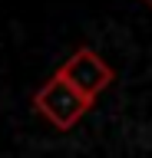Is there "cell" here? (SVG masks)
<instances>
[{"mask_svg":"<svg viewBox=\"0 0 152 158\" xmlns=\"http://www.w3.org/2000/svg\"><path fill=\"white\" fill-rule=\"evenodd\" d=\"M56 76H60V79H66V82H70V86L76 89L83 99L96 102V99H99L102 92L112 86L116 73H112V66L99 56V53H96V49L80 46L70 59H66V63H60Z\"/></svg>","mask_w":152,"mask_h":158,"instance_id":"obj_2","label":"cell"},{"mask_svg":"<svg viewBox=\"0 0 152 158\" xmlns=\"http://www.w3.org/2000/svg\"><path fill=\"white\" fill-rule=\"evenodd\" d=\"M142 3H145V7H149V10H152V0H142Z\"/></svg>","mask_w":152,"mask_h":158,"instance_id":"obj_3","label":"cell"},{"mask_svg":"<svg viewBox=\"0 0 152 158\" xmlns=\"http://www.w3.org/2000/svg\"><path fill=\"white\" fill-rule=\"evenodd\" d=\"M33 109H37L53 128H63V132H66V128H73L93 109V102L83 99L66 79H60L53 73V76L33 92Z\"/></svg>","mask_w":152,"mask_h":158,"instance_id":"obj_1","label":"cell"}]
</instances>
